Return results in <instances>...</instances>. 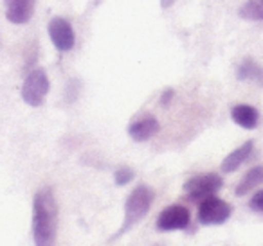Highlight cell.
<instances>
[{"mask_svg":"<svg viewBox=\"0 0 263 246\" xmlns=\"http://www.w3.org/2000/svg\"><path fill=\"white\" fill-rule=\"evenodd\" d=\"M161 130V124L155 119L154 115H144L139 120L132 122L128 126V135H130L132 140L136 142H146L154 137L157 131Z\"/></svg>","mask_w":263,"mask_h":246,"instance_id":"9c48e42d","label":"cell"},{"mask_svg":"<svg viewBox=\"0 0 263 246\" xmlns=\"http://www.w3.org/2000/svg\"><path fill=\"white\" fill-rule=\"evenodd\" d=\"M58 214L54 192L49 187L40 189L33 199V239L38 246H49L56 241Z\"/></svg>","mask_w":263,"mask_h":246,"instance_id":"6da1fadb","label":"cell"},{"mask_svg":"<svg viewBox=\"0 0 263 246\" xmlns=\"http://www.w3.org/2000/svg\"><path fill=\"white\" fill-rule=\"evenodd\" d=\"M134 180V171L130 167H121V169L116 171V185L123 187V185H128Z\"/></svg>","mask_w":263,"mask_h":246,"instance_id":"9a60e30c","label":"cell"},{"mask_svg":"<svg viewBox=\"0 0 263 246\" xmlns=\"http://www.w3.org/2000/svg\"><path fill=\"white\" fill-rule=\"evenodd\" d=\"M223 185V178L218 173L195 174L184 183V192L191 201H202L208 196H213Z\"/></svg>","mask_w":263,"mask_h":246,"instance_id":"3957f363","label":"cell"},{"mask_svg":"<svg viewBox=\"0 0 263 246\" xmlns=\"http://www.w3.org/2000/svg\"><path fill=\"white\" fill-rule=\"evenodd\" d=\"M191 223V214L184 205H170L157 217V228L162 232L186 230Z\"/></svg>","mask_w":263,"mask_h":246,"instance_id":"8992f818","label":"cell"},{"mask_svg":"<svg viewBox=\"0 0 263 246\" xmlns=\"http://www.w3.org/2000/svg\"><path fill=\"white\" fill-rule=\"evenodd\" d=\"M175 97V90H172V88H168V90L162 94V97H161V105L162 106H168L170 102H172V99Z\"/></svg>","mask_w":263,"mask_h":246,"instance_id":"e0dca14e","label":"cell"},{"mask_svg":"<svg viewBox=\"0 0 263 246\" xmlns=\"http://www.w3.org/2000/svg\"><path fill=\"white\" fill-rule=\"evenodd\" d=\"M236 77L240 81H252V83L263 87V69L251 58L243 59L240 63V67L236 70Z\"/></svg>","mask_w":263,"mask_h":246,"instance_id":"7c38bea8","label":"cell"},{"mask_svg":"<svg viewBox=\"0 0 263 246\" xmlns=\"http://www.w3.org/2000/svg\"><path fill=\"white\" fill-rule=\"evenodd\" d=\"M47 31H49V36H51L52 44H54V47L58 49V51L67 52L74 47V44H76L74 29L65 18H60V16L52 18L51 22H49Z\"/></svg>","mask_w":263,"mask_h":246,"instance_id":"52a82bcc","label":"cell"},{"mask_svg":"<svg viewBox=\"0 0 263 246\" xmlns=\"http://www.w3.org/2000/svg\"><path fill=\"white\" fill-rule=\"evenodd\" d=\"M261 2H263V0H261Z\"/></svg>","mask_w":263,"mask_h":246,"instance_id":"d6986e66","label":"cell"},{"mask_svg":"<svg viewBox=\"0 0 263 246\" xmlns=\"http://www.w3.org/2000/svg\"><path fill=\"white\" fill-rule=\"evenodd\" d=\"M155 199V192L152 187L141 183L137 185L134 191L130 192V196L126 198V203H124V219H123V227L116 232L110 241H116L117 237H121L123 234H126L132 227H136L148 212H150L152 205H154Z\"/></svg>","mask_w":263,"mask_h":246,"instance_id":"7a4b0ae2","label":"cell"},{"mask_svg":"<svg viewBox=\"0 0 263 246\" xmlns=\"http://www.w3.org/2000/svg\"><path fill=\"white\" fill-rule=\"evenodd\" d=\"M249 207L252 210H256V212H263V189L252 196L251 201H249Z\"/></svg>","mask_w":263,"mask_h":246,"instance_id":"2e32d148","label":"cell"},{"mask_svg":"<svg viewBox=\"0 0 263 246\" xmlns=\"http://www.w3.org/2000/svg\"><path fill=\"white\" fill-rule=\"evenodd\" d=\"M4 2L6 18L16 26L29 22L34 13V4H36V0H4Z\"/></svg>","mask_w":263,"mask_h":246,"instance_id":"ba28073f","label":"cell"},{"mask_svg":"<svg viewBox=\"0 0 263 246\" xmlns=\"http://www.w3.org/2000/svg\"><path fill=\"white\" fill-rule=\"evenodd\" d=\"M231 212L233 209L227 201L215 196H208L198 205V221L204 227H215V224L226 223L231 217Z\"/></svg>","mask_w":263,"mask_h":246,"instance_id":"5b68a950","label":"cell"},{"mask_svg":"<svg viewBox=\"0 0 263 246\" xmlns=\"http://www.w3.org/2000/svg\"><path fill=\"white\" fill-rule=\"evenodd\" d=\"M49 88L51 83H49L47 72L44 69H34L27 74L22 85V99L29 106H40L45 95L49 94Z\"/></svg>","mask_w":263,"mask_h":246,"instance_id":"277c9868","label":"cell"},{"mask_svg":"<svg viewBox=\"0 0 263 246\" xmlns=\"http://www.w3.org/2000/svg\"><path fill=\"white\" fill-rule=\"evenodd\" d=\"M240 16L245 20H263V2L261 0H247L240 8Z\"/></svg>","mask_w":263,"mask_h":246,"instance_id":"5bb4252c","label":"cell"},{"mask_svg":"<svg viewBox=\"0 0 263 246\" xmlns=\"http://www.w3.org/2000/svg\"><path fill=\"white\" fill-rule=\"evenodd\" d=\"M231 117L238 126L245 130H254L259 124V112L251 105H236L231 110Z\"/></svg>","mask_w":263,"mask_h":246,"instance_id":"30bf717a","label":"cell"},{"mask_svg":"<svg viewBox=\"0 0 263 246\" xmlns=\"http://www.w3.org/2000/svg\"><path fill=\"white\" fill-rule=\"evenodd\" d=\"M261 183H263V166H256L251 171H247V174L236 185V196H245L247 192H251L252 189H256Z\"/></svg>","mask_w":263,"mask_h":246,"instance_id":"4fadbf2b","label":"cell"},{"mask_svg":"<svg viewBox=\"0 0 263 246\" xmlns=\"http://www.w3.org/2000/svg\"><path fill=\"white\" fill-rule=\"evenodd\" d=\"M252 149H254V142L247 140L245 144H241L238 149H234L233 153H229V155H227L226 158H223V162H222V171H223V173H234V171H236L241 163L247 162L249 156L252 155Z\"/></svg>","mask_w":263,"mask_h":246,"instance_id":"8fae6325","label":"cell"},{"mask_svg":"<svg viewBox=\"0 0 263 246\" xmlns=\"http://www.w3.org/2000/svg\"><path fill=\"white\" fill-rule=\"evenodd\" d=\"M173 2H175V0H161V6H162V8H170Z\"/></svg>","mask_w":263,"mask_h":246,"instance_id":"ac0fdd59","label":"cell"}]
</instances>
